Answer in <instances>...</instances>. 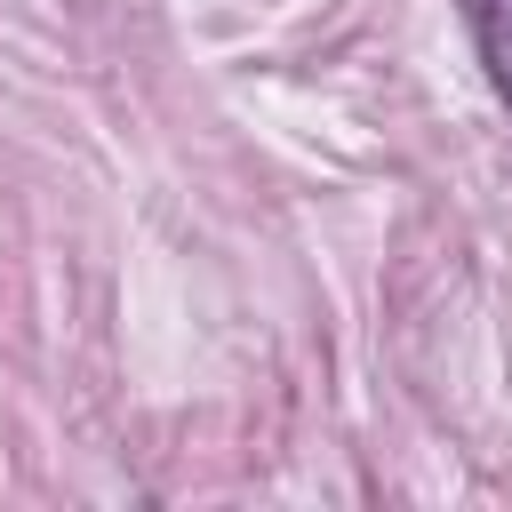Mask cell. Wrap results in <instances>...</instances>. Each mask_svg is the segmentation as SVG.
<instances>
[{
    "label": "cell",
    "mask_w": 512,
    "mask_h": 512,
    "mask_svg": "<svg viewBox=\"0 0 512 512\" xmlns=\"http://www.w3.org/2000/svg\"><path fill=\"white\" fill-rule=\"evenodd\" d=\"M456 16H464V32H472V56H480L488 88H496L504 112H512V0H456Z\"/></svg>",
    "instance_id": "6da1fadb"
}]
</instances>
